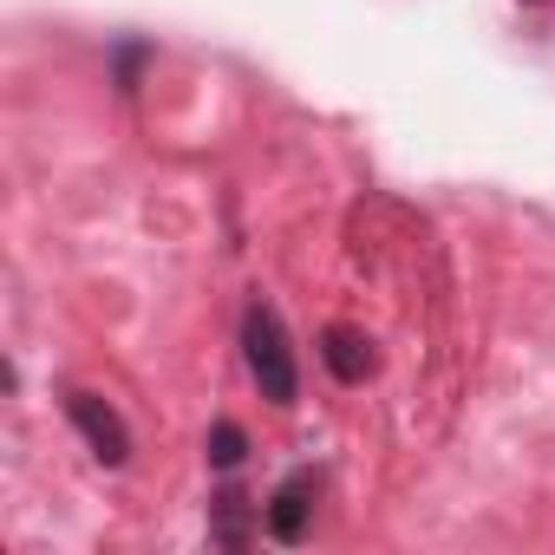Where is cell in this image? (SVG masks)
Masks as SVG:
<instances>
[{"label":"cell","instance_id":"6da1fadb","mask_svg":"<svg viewBox=\"0 0 555 555\" xmlns=\"http://www.w3.org/2000/svg\"><path fill=\"white\" fill-rule=\"evenodd\" d=\"M242 360H248V379L268 405H295L301 399V373H295V347H288V327L268 301H248L242 314Z\"/></svg>","mask_w":555,"mask_h":555},{"label":"cell","instance_id":"7a4b0ae2","mask_svg":"<svg viewBox=\"0 0 555 555\" xmlns=\"http://www.w3.org/2000/svg\"><path fill=\"white\" fill-rule=\"evenodd\" d=\"M314 490H321V477L314 470H288L282 483L268 490V503H261V529L274 535V542H301L308 535V522H314Z\"/></svg>","mask_w":555,"mask_h":555},{"label":"cell","instance_id":"3957f363","mask_svg":"<svg viewBox=\"0 0 555 555\" xmlns=\"http://www.w3.org/2000/svg\"><path fill=\"white\" fill-rule=\"evenodd\" d=\"M66 418L79 425V438L92 444L99 464H125V457H131V431H125V418H118L99 392H66Z\"/></svg>","mask_w":555,"mask_h":555},{"label":"cell","instance_id":"277c9868","mask_svg":"<svg viewBox=\"0 0 555 555\" xmlns=\"http://www.w3.org/2000/svg\"><path fill=\"white\" fill-rule=\"evenodd\" d=\"M321 366H327L340 386H360V379L379 373V347H373L360 327H327V334H321Z\"/></svg>","mask_w":555,"mask_h":555},{"label":"cell","instance_id":"5b68a950","mask_svg":"<svg viewBox=\"0 0 555 555\" xmlns=\"http://www.w3.org/2000/svg\"><path fill=\"white\" fill-rule=\"evenodd\" d=\"M248 516H261V509H248L242 490H222V496H216V542H222V548H248V529H255Z\"/></svg>","mask_w":555,"mask_h":555},{"label":"cell","instance_id":"8992f818","mask_svg":"<svg viewBox=\"0 0 555 555\" xmlns=\"http://www.w3.org/2000/svg\"><path fill=\"white\" fill-rule=\"evenodd\" d=\"M203 451H209V464H216V470H242V457H248V438H242V425H235V418H216Z\"/></svg>","mask_w":555,"mask_h":555}]
</instances>
